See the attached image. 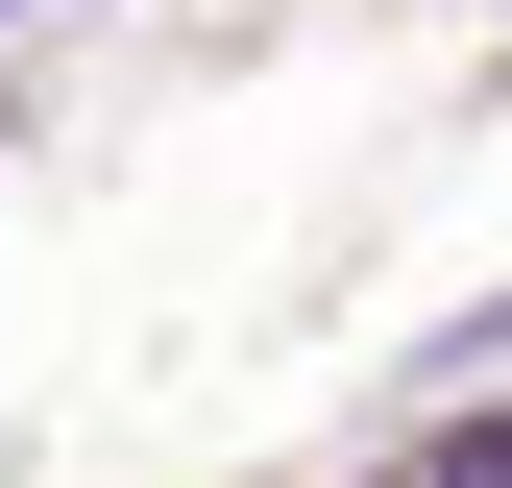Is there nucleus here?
Segmentation results:
<instances>
[{
	"instance_id": "f257e3e1",
	"label": "nucleus",
	"mask_w": 512,
	"mask_h": 488,
	"mask_svg": "<svg viewBox=\"0 0 512 488\" xmlns=\"http://www.w3.org/2000/svg\"><path fill=\"white\" fill-rule=\"evenodd\" d=\"M415 488H512V415H464V440H439V464H415Z\"/></svg>"
},
{
	"instance_id": "f03ea898",
	"label": "nucleus",
	"mask_w": 512,
	"mask_h": 488,
	"mask_svg": "<svg viewBox=\"0 0 512 488\" xmlns=\"http://www.w3.org/2000/svg\"><path fill=\"white\" fill-rule=\"evenodd\" d=\"M0 25H25V0H0Z\"/></svg>"
}]
</instances>
